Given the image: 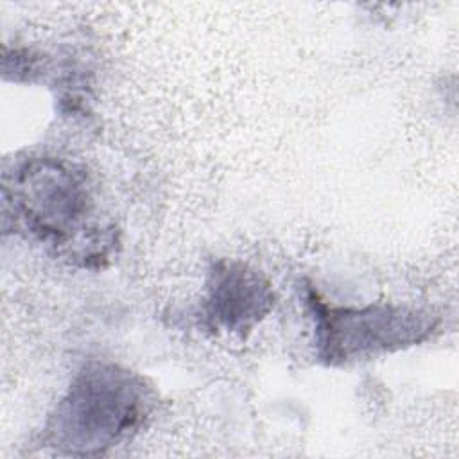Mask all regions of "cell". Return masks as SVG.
Masks as SVG:
<instances>
[{"label": "cell", "instance_id": "6da1fadb", "mask_svg": "<svg viewBox=\"0 0 459 459\" xmlns=\"http://www.w3.org/2000/svg\"><path fill=\"white\" fill-rule=\"evenodd\" d=\"M151 409L143 380L115 364L84 366L45 427V439L72 455H95L134 430Z\"/></svg>", "mask_w": 459, "mask_h": 459}, {"label": "cell", "instance_id": "7a4b0ae2", "mask_svg": "<svg viewBox=\"0 0 459 459\" xmlns=\"http://www.w3.org/2000/svg\"><path fill=\"white\" fill-rule=\"evenodd\" d=\"M307 301L316 323L317 355L326 364H344L418 344L436 325L430 316L405 307H332L316 292H310Z\"/></svg>", "mask_w": 459, "mask_h": 459}, {"label": "cell", "instance_id": "3957f363", "mask_svg": "<svg viewBox=\"0 0 459 459\" xmlns=\"http://www.w3.org/2000/svg\"><path fill=\"white\" fill-rule=\"evenodd\" d=\"M5 203L30 233L56 242L74 235L90 212L82 174L56 160L23 163L5 185Z\"/></svg>", "mask_w": 459, "mask_h": 459}, {"label": "cell", "instance_id": "277c9868", "mask_svg": "<svg viewBox=\"0 0 459 459\" xmlns=\"http://www.w3.org/2000/svg\"><path fill=\"white\" fill-rule=\"evenodd\" d=\"M273 307L269 283L238 262H217L208 278L204 316L228 332L249 330Z\"/></svg>", "mask_w": 459, "mask_h": 459}]
</instances>
